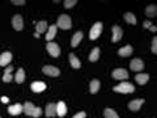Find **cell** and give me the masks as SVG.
<instances>
[{
  "label": "cell",
  "mask_w": 157,
  "mask_h": 118,
  "mask_svg": "<svg viewBox=\"0 0 157 118\" xmlns=\"http://www.w3.org/2000/svg\"><path fill=\"white\" fill-rule=\"evenodd\" d=\"M102 32V22H96L94 25L92 26L90 33H89V38L90 39H97L100 37V34Z\"/></svg>",
  "instance_id": "cell-4"
},
{
  "label": "cell",
  "mask_w": 157,
  "mask_h": 118,
  "mask_svg": "<svg viewBox=\"0 0 157 118\" xmlns=\"http://www.w3.org/2000/svg\"><path fill=\"white\" fill-rule=\"evenodd\" d=\"M46 49H47L48 54H50L51 57H54V58H58L59 55H60V49H59V46L56 45V43L48 42L47 46H46Z\"/></svg>",
  "instance_id": "cell-5"
},
{
  "label": "cell",
  "mask_w": 157,
  "mask_h": 118,
  "mask_svg": "<svg viewBox=\"0 0 157 118\" xmlns=\"http://www.w3.org/2000/svg\"><path fill=\"white\" fill-rule=\"evenodd\" d=\"M124 20L128 24H131V25H135L136 24V17H135V14L134 13H131V12H128V13H126L124 14Z\"/></svg>",
  "instance_id": "cell-25"
},
{
  "label": "cell",
  "mask_w": 157,
  "mask_h": 118,
  "mask_svg": "<svg viewBox=\"0 0 157 118\" xmlns=\"http://www.w3.org/2000/svg\"><path fill=\"white\" fill-rule=\"evenodd\" d=\"M135 80H136V83H139V84L143 85L149 80V75L148 73H139V75L135 76Z\"/></svg>",
  "instance_id": "cell-18"
},
{
  "label": "cell",
  "mask_w": 157,
  "mask_h": 118,
  "mask_svg": "<svg viewBox=\"0 0 157 118\" xmlns=\"http://www.w3.org/2000/svg\"><path fill=\"white\" fill-rule=\"evenodd\" d=\"M56 24H58L56 26L64 29V30H67V29H71V26H72L71 18H70V16H67V14H62V16H59Z\"/></svg>",
  "instance_id": "cell-2"
},
{
  "label": "cell",
  "mask_w": 157,
  "mask_h": 118,
  "mask_svg": "<svg viewBox=\"0 0 157 118\" xmlns=\"http://www.w3.org/2000/svg\"><path fill=\"white\" fill-rule=\"evenodd\" d=\"M122 36H123V32H122V29L118 26V25L113 26V38H111V41L115 43V42H118L122 38Z\"/></svg>",
  "instance_id": "cell-9"
},
{
  "label": "cell",
  "mask_w": 157,
  "mask_h": 118,
  "mask_svg": "<svg viewBox=\"0 0 157 118\" xmlns=\"http://www.w3.org/2000/svg\"><path fill=\"white\" fill-rule=\"evenodd\" d=\"M104 116H105V118H119L118 114L113 109H105Z\"/></svg>",
  "instance_id": "cell-28"
},
{
  "label": "cell",
  "mask_w": 157,
  "mask_h": 118,
  "mask_svg": "<svg viewBox=\"0 0 157 118\" xmlns=\"http://www.w3.org/2000/svg\"><path fill=\"white\" fill-rule=\"evenodd\" d=\"M82 39V32H77L73 34V37H72V41H71V46L73 47H76L78 43H80V41Z\"/></svg>",
  "instance_id": "cell-19"
},
{
  "label": "cell",
  "mask_w": 157,
  "mask_h": 118,
  "mask_svg": "<svg viewBox=\"0 0 157 118\" xmlns=\"http://www.w3.org/2000/svg\"><path fill=\"white\" fill-rule=\"evenodd\" d=\"M11 3H13L14 6H24V4H25V0H12Z\"/></svg>",
  "instance_id": "cell-33"
},
{
  "label": "cell",
  "mask_w": 157,
  "mask_h": 118,
  "mask_svg": "<svg viewBox=\"0 0 157 118\" xmlns=\"http://www.w3.org/2000/svg\"><path fill=\"white\" fill-rule=\"evenodd\" d=\"M143 26H144L145 29H149L152 33H156V32H157V28H156L155 25H152L151 21H144V22H143Z\"/></svg>",
  "instance_id": "cell-29"
},
{
  "label": "cell",
  "mask_w": 157,
  "mask_h": 118,
  "mask_svg": "<svg viewBox=\"0 0 157 118\" xmlns=\"http://www.w3.org/2000/svg\"><path fill=\"white\" fill-rule=\"evenodd\" d=\"M2 101H3V102H8V97H3Z\"/></svg>",
  "instance_id": "cell-36"
},
{
  "label": "cell",
  "mask_w": 157,
  "mask_h": 118,
  "mask_svg": "<svg viewBox=\"0 0 157 118\" xmlns=\"http://www.w3.org/2000/svg\"><path fill=\"white\" fill-rule=\"evenodd\" d=\"M145 14L148 17H155L157 14V7L156 6H149L145 8Z\"/></svg>",
  "instance_id": "cell-23"
},
{
  "label": "cell",
  "mask_w": 157,
  "mask_h": 118,
  "mask_svg": "<svg viewBox=\"0 0 157 118\" xmlns=\"http://www.w3.org/2000/svg\"><path fill=\"white\" fill-rule=\"evenodd\" d=\"M22 106H24V113H25L26 116H32L34 118H38L39 116L42 114V109H41V108L34 106L32 102H25Z\"/></svg>",
  "instance_id": "cell-1"
},
{
  "label": "cell",
  "mask_w": 157,
  "mask_h": 118,
  "mask_svg": "<svg viewBox=\"0 0 157 118\" xmlns=\"http://www.w3.org/2000/svg\"><path fill=\"white\" fill-rule=\"evenodd\" d=\"M114 91L119 93H132L135 91V87L131 83H121L119 85L114 87Z\"/></svg>",
  "instance_id": "cell-3"
},
{
  "label": "cell",
  "mask_w": 157,
  "mask_h": 118,
  "mask_svg": "<svg viewBox=\"0 0 157 118\" xmlns=\"http://www.w3.org/2000/svg\"><path fill=\"white\" fill-rule=\"evenodd\" d=\"M12 61V54L9 51H6L0 55V66H8Z\"/></svg>",
  "instance_id": "cell-11"
},
{
  "label": "cell",
  "mask_w": 157,
  "mask_h": 118,
  "mask_svg": "<svg viewBox=\"0 0 157 118\" xmlns=\"http://www.w3.org/2000/svg\"><path fill=\"white\" fill-rule=\"evenodd\" d=\"M47 30V22L46 21H41V22H37V33H43Z\"/></svg>",
  "instance_id": "cell-27"
},
{
  "label": "cell",
  "mask_w": 157,
  "mask_h": 118,
  "mask_svg": "<svg viewBox=\"0 0 157 118\" xmlns=\"http://www.w3.org/2000/svg\"><path fill=\"white\" fill-rule=\"evenodd\" d=\"M152 51L155 54L157 53V37H153V41H152Z\"/></svg>",
  "instance_id": "cell-32"
},
{
  "label": "cell",
  "mask_w": 157,
  "mask_h": 118,
  "mask_svg": "<svg viewBox=\"0 0 157 118\" xmlns=\"http://www.w3.org/2000/svg\"><path fill=\"white\" fill-rule=\"evenodd\" d=\"M70 62H71V66L73 68H76V70L81 67V63H80V61L77 59V57L75 55V54H70Z\"/></svg>",
  "instance_id": "cell-21"
},
{
  "label": "cell",
  "mask_w": 157,
  "mask_h": 118,
  "mask_svg": "<svg viewBox=\"0 0 157 118\" xmlns=\"http://www.w3.org/2000/svg\"><path fill=\"white\" fill-rule=\"evenodd\" d=\"M32 91L33 92H42V91H45L46 89V84L43 81H34V83H32Z\"/></svg>",
  "instance_id": "cell-13"
},
{
  "label": "cell",
  "mask_w": 157,
  "mask_h": 118,
  "mask_svg": "<svg viewBox=\"0 0 157 118\" xmlns=\"http://www.w3.org/2000/svg\"><path fill=\"white\" fill-rule=\"evenodd\" d=\"M130 67H131V70L132 71H141L144 68V63H143V61L141 59H139V58H136V59H132L131 61V63H130Z\"/></svg>",
  "instance_id": "cell-7"
},
{
  "label": "cell",
  "mask_w": 157,
  "mask_h": 118,
  "mask_svg": "<svg viewBox=\"0 0 157 118\" xmlns=\"http://www.w3.org/2000/svg\"><path fill=\"white\" fill-rule=\"evenodd\" d=\"M143 102H144V100H134V101H131L128 104V108L132 112H137L140 109V106L143 105Z\"/></svg>",
  "instance_id": "cell-16"
},
{
  "label": "cell",
  "mask_w": 157,
  "mask_h": 118,
  "mask_svg": "<svg viewBox=\"0 0 157 118\" xmlns=\"http://www.w3.org/2000/svg\"><path fill=\"white\" fill-rule=\"evenodd\" d=\"M76 3H77L76 0H66V2H64V7L66 8H72V7H75Z\"/></svg>",
  "instance_id": "cell-30"
},
{
  "label": "cell",
  "mask_w": 157,
  "mask_h": 118,
  "mask_svg": "<svg viewBox=\"0 0 157 118\" xmlns=\"http://www.w3.org/2000/svg\"><path fill=\"white\" fill-rule=\"evenodd\" d=\"M8 112H9V114H12V116H18L20 113L24 112V106L21 104H14L8 108Z\"/></svg>",
  "instance_id": "cell-12"
},
{
  "label": "cell",
  "mask_w": 157,
  "mask_h": 118,
  "mask_svg": "<svg viewBox=\"0 0 157 118\" xmlns=\"http://www.w3.org/2000/svg\"><path fill=\"white\" fill-rule=\"evenodd\" d=\"M66 113H67V106H66V104H64L63 101H59L58 104H56V114H58L59 117H64Z\"/></svg>",
  "instance_id": "cell-14"
},
{
  "label": "cell",
  "mask_w": 157,
  "mask_h": 118,
  "mask_svg": "<svg viewBox=\"0 0 157 118\" xmlns=\"http://www.w3.org/2000/svg\"><path fill=\"white\" fill-rule=\"evenodd\" d=\"M113 77L117 79V80H123V79L128 77V72L123 68H117V70L113 71Z\"/></svg>",
  "instance_id": "cell-8"
},
{
  "label": "cell",
  "mask_w": 157,
  "mask_h": 118,
  "mask_svg": "<svg viewBox=\"0 0 157 118\" xmlns=\"http://www.w3.org/2000/svg\"><path fill=\"white\" fill-rule=\"evenodd\" d=\"M56 114V105L55 104H47L46 106V116L47 117H54Z\"/></svg>",
  "instance_id": "cell-20"
},
{
  "label": "cell",
  "mask_w": 157,
  "mask_h": 118,
  "mask_svg": "<svg viewBox=\"0 0 157 118\" xmlns=\"http://www.w3.org/2000/svg\"><path fill=\"white\" fill-rule=\"evenodd\" d=\"M98 89H100V81H98L97 79H94V80L90 81V93L94 95V93L98 92Z\"/></svg>",
  "instance_id": "cell-24"
},
{
  "label": "cell",
  "mask_w": 157,
  "mask_h": 118,
  "mask_svg": "<svg viewBox=\"0 0 157 118\" xmlns=\"http://www.w3.org/2000/svg\"><path fill=\"white\" fill-rule=\"evenodd\" d=\"M12 25H13V28L16 29V30H21V29L24 28V20H22V17L20 16V14H16V16L13 17Z\"/></svg>",
  "instance_id": "cell-10"
},
{
  "label": "cell",
  "mask_w": 157,
  "mask_h": 118,
  "mask_svg": "<svg viewBox=\"0 0 157 118\" xmlns=\"http://www.w3.org/2000/svg\"><path fill=\"white\" fill-rule=\"evenodd\" d=\"M14 79H16V81L18 83V84H21V83L25 80V71H24L22 68H18L16 76H14Z\"/></svg>",
  "instance_id": "cell-22"
},
{
  "label": "cell",
  "mask_w": 157,
  "mask_h": 118,
  "mask_svg": "<svg viewBox=\"0 0 157 118\" xmlns=\"http://www.w3.org/2000/svg\"><path fill=\"white\" fill-rule=\"evenodd\" d=\"M42 71H43V73H46V75H48V76H52V77L59 76V73H60L59 68L54 67V66H45L42 68Z\"/></svg>",
  "instance_id": "cell-6"
},
{
  "label": "cell",
  "mask_w": 157,
  "mask_h": 118,
  "mask_svg": "<svg viewBox=\"0 0 157 118\" xmlns=\"http://www.w3.org/2000/svg\"><path fill=\"white\" fill-rule=\"evenodd\" d=\"M98 57H100V49L94 47V49L92 50L90 55H89V61H90V62H96L97 59H98Z\"/></svg>",
  "instance_id": "cell-26"
},
{
  "label": "cell",
  "mask_w": 157,
  "mask_h": 118,
  "mask_svg": "<svg viewBox=\"0 0 157 118\" xmlns=\"http://www.w3.org/2000/svg\"><path fill=\"white\" fill-rule=\"evenodd\" d=\"M86 117V114L84 112H80V113H77L76 116H73V118H85Z\"/></svg>",
  "instance_id": "cell-34"
},
{
  "label": "cell",
  "mask_w": 157,
  "mask_h": 118,
  "mask_svg": "<svg viewBox=\"0 0 157 118\" xmlns=\"http://www.w3.org/2000/svg\"><path fill=\"white\" fill-rule=\"evenodd\" d=\"M56 29H58L56 25H51V26L47 28V34H46V39H47V41H51V39L56 36Z\"/></svg>",
  "instance_id": "cell-15"
},
{
  "label": "cell",
  "mask_w": 157,
  "mask_h": 118,
  "mask_svg": "<svg viewBox=\"0 0 157 118\" xmlns=\"http://www.w3.org/2000/svg\"><path fill=\"white\" fill-rule=\"evenodd\" d=\"M118 54H119L121 57H130L132 54V47L130 45H126L124 47H122L118 50Z\"/></svg>",
  "instance_id": "cell-17"
},
{
  "label": "cell",
  "mask_w": 157,
  "mask_h": 118,
  "mask_svg": "<svg viewBox=\"0 0 157 118\" xmlns=\"http://www.w3.org/2000/svg\"><path fill=\"white\" fill-rule=\"evenodd\" d=\"M12 71H13V66H7V68H6V71H4V73H12Z\"/></svg>",
  "instance_id": "cell-35"
},
{
  "label": "cell",
  "mask_w": 157,
  "mask_h": 118,
  "mask_svg": "<svg viewBox=\"0 0 157 118\" xmlns=\"http://www.w3.org/2000/svg\"><path fill=\"white\" fill-rule=\"evenodd\" d=\"M12 73H4V76H3V81L4 83H9V81H11L12 80Z\"/></svg>",
  "instance_id": "cell-31"
}]
</instances>
